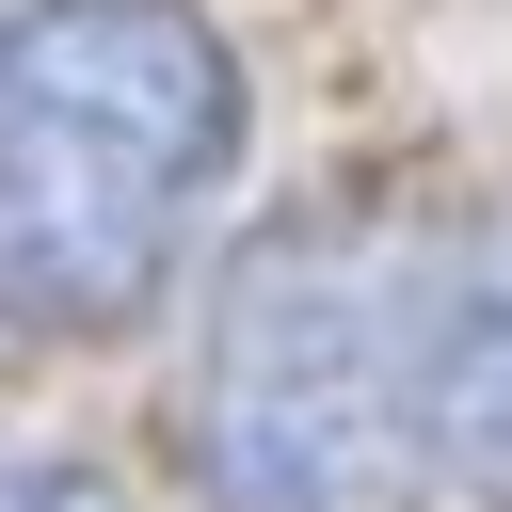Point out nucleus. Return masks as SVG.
Listing matches in <instances>:
<instances>
[{
	"instance_id": "obj_1",
	"label": "nucleus",
	"mask_w": 512,
	"mask_h": 512,
	"mask_svg": "<svg viewBox=\"0 0 512 512\" xmlns=\"http://www.w3.org/2000/svg\"><path fill=\"white\" fill-rule=\"evenodd\" d=\"M240 160V48L192 0H0V320L128 336Z\"/></svg>"
},
{
	"instance_id": "obj_2",
	"label": "nucleus",
	"mask_w": 512,
	"mask_h": 512,
	"mask_svg": "<svg viewBox=\"0 0 512 512\" xmlns=\"http://www.w3.org/2000/svg\"><path fill=\"white\" fill-rule=\"evenodd\" d=\"M208 512H432V240L384 208H272L192 336Z\"/></svg>"
},
{
	"instance_id": "obj_3",
	"label": "nucleus",
	"mask_w": 512,
	"mask_h": 512,
	"mask_svg": "<svg viewBox=\"0 0 512 512\" xmlns=\"http://www.w3.org/2000/svg\"><path fill=\"white\" fill-rule=\"evenodd\" d=\"M432 480L512 512V192L432 224Z\"/></svg>"
},
{
	"instance_id": "obj_4",
	"label": "nucleus",
	"mask_w": 512,
	"mask_h": 512,
	"mask_svg": "<svg viewBox=\"0 0 512 512\" xmlns=\"http://www.w3.org/2000/svg\"><path fill=\"white\" fill-rule=\"evenodd\" d=\"M0 512H128L96 464H0Z\"/></svg>"
}]
</instances>
